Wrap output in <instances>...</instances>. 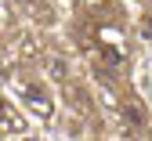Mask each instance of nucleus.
Instances as JSON below:
<instances>
[{"instance_id": "2", "label": "nucleus", "mask_w": 152, "mask_h": 141, "mask_svg": "<svg viewBox=\"0 0 152 141\" xmlns=\"http://www.w3.org/2000/svg\"><path fill=\"white\" fill-rule=\"evenodd\" d=\"M22 98H26V102H29V105H33V109H36V112H40V116H44V119H47V116H51V98H47V94H44V91H40V87H33V83H29V87H26V91H22Z\"/></svg>"}, {"instance_id": "4", "label": "nucleus", "mask_w": 152, "mask_h": 141, "mask_svg": "<svg viewBox=\"0 0 152 141\" xmlns=\"http://www.w3.org/2000/svg\"><path fill=\"white\" fill-rule=\"evenodd\" d=\"M141 33H145V36H152V15H145V22H141Z\"/></svg>"}, {"instance_id": "3", "label": "nucleus", "mask_w": 152, "mask_h": 141, "mask_svg": "<svg viewBox=\"0 0 152 141\" xmlns=\"http://www.w3.org/2000/svg\"><path fill=\"white\" fill-rule=\"evenodd\" d=\"M51 72H54V76L62 80V76H65V65H62V62H51Z\"/></svg>"}, {"instance_id": "1", "label": "nucleus", "mask_w": 152, "mask_h": 141, "mask_svg": "<svg viewBox=\"0 0 152 141\" xmlns=\"http://www.w3.org/2000/svg\"><path fill=\"white\" fill-rule=\"evenodd\" d=\"M123 119H127V127L145 130L148 127V109L138 102V98H127V102H123Z\"/></svg>"}, {"instance_id": "5", "label": "nucleus", "mask_w": 152, "mask_h": 141, "mask_svg": "<svg viewBox=\"0 0 152 141\" xmlns=\"http://www.w3.org/2000/svg\"><path fill=\"white\" fill-rule=\"evenodd\" d=\"M26 4H33V0H26Z\"/></svg>"}]
</instances>
